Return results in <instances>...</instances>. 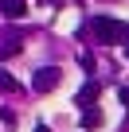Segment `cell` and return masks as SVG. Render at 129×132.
<instances>
[{"label":"cell","instance_id":"obj_1","mask_svg":"<svg viewBox=\"0 0 129 132\" xmlns=\"http://www.w3.org/2000/svg\"><path fill=\"white\" fill-rule=\"evenodd\" d=\"M94 39L98 43H125L129 39V23H121V20H110V16H94Z\"/></svg>","mask_w":129,"mask_h":132},{"label":"cell","instance_id":"obj_2","mask_svg":"<svg viewBox=\"0 0 129 132\" xmlns=\"http://www.w3.org/2000/svg\"><path fill=\"white\" fill-rule=\"evenodd\" d=\"M59 82H63V70H59V66H43V70H35V78H31V89L35 93H51Z\"/></svg>","mask_w":129,"mask_h":132},{"label":"cell","instance_id":"obj_3","mask_svg":"<svg viewBox=\"0 0 129 132\" xmlns=\"http://www.w3.org/2000/svg\"><path fill=\"white\" fill-rule=\"evenodd\" d=\"M0 12H4L8 20H20L28 12V4H24V0H0Z\"/></svg>","mask_w":129,"mask_h":132},{"label":"cell","instance_id":"obj_4","mask_svg":"<svg viewBox=\"0 0 129 132\" xmlns=\"http://www.w3.org/2000/svg\"><path fill=\"white\" fill-rule=\"evenodd\" d=\"M90 101H98V82H86V86L78 89V105L90 109Z\"/></svg>","mask_w":129,"mask_h":132},{"label":"cell","instance_id":"obj_5","mask_svg":"<svg viewBox=\"0 0 129 132\" xmlns=\"http://www.w3.org/2000/svg\"><path fill=\"white\" fill-rule=\"evenodd\" d=\"M0 93H20V82H16L8 70H0Z\"/></svg>","mask_w":129,"mask_h":132},{"label":"cell","instance_id":"obj_6","mask_svg":"<svg viewBox=\"0 0 129 132\" xmlns=\"http://www.w3.org/2000/svg\"><path fill=\"white\" fill-rule=\"evenodd\" d=\"M98 109H82V128H98Z\"/></svg>","mask_w":129,"mask_h":132},{"label":"cell","instance_id":"obj_7","mask_svg":"<svg viewBox=\"0 0 129 132\" xmlns=\"http://www.w3.org/2000/svg\"><path fill=\"white\" fill-rule=\"evenodd\" d=\"M12 54H20V43H4L0 47V58H12Z\"/></svg>","mask_w":129,"mask_h":132},{"label":"cell","instance_id":"obj_8","mask_svg":"<svg viewBox=\"0 0 129 132\" xmlns=\"http://www.w3.org/2000/svg\"><path fill=\"white\" fill-rule=\"evenodd\" d=\"M117 97H121V105H129V89H125V86L117 89Z\"/></svg>","mask_w":129,"mask_h":132}]
</instances>
